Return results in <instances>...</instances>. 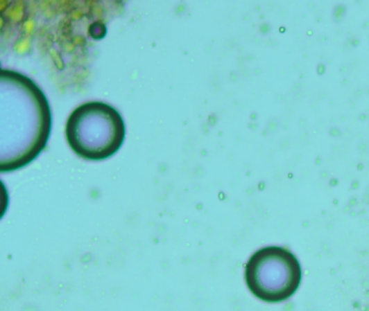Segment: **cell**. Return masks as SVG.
Here are the masks:
<instances>
[{
    "label": "cell",
    "instance_id": "cell-3",
    "mask_svg": "<svg viewBox=\"0 0 369 311\" xmlns=\"http://www.w3.org/2000/svg\"><path fill=\"white\" fill-rule=\"evenodd\" d=\"M245 280L257 299L270 304L282 303L299 289L300 264L291 251L282 247H266L249 258Z\"/></svg>",
    "mask_w": 369,
    "mask_h": 311
},
{
    "label": "cell",
    "instance_id": "cell-2",
    "mask_svg": "<svg viewBox=\"0 0 369 311\" xmlns=\"http://www.w3.org/2000/svg\"><path fill=\"white\" fill-rule=\"evenodd\" d=\"M125 135V123L119 112L101 100L77 106L65 125L69 148L87 160L112 157L121 148Z\"/></svg>",
    "mask_w": 369,
    "mask_h": 311
},
{
    "label": "cell",
    "instance_id": "cell-1",
    "mask_svg": "<svg viewBox=\"0 0 369 311\" xmlns=\"http://www.w3.org/2000/svg\"><path fill=\"white\" fill-rule=\"evenodd\" d=\"M0 170L20 169L37 157L51 131V111L40 87L25 75L3 69Z\"/></svg>",
    "mask_w": 369,
    "mask_h": 311
}]
</instances>
